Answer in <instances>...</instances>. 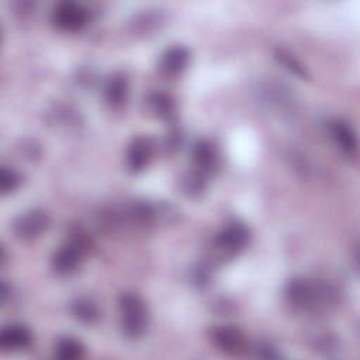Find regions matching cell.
Listing matches in <instances>:
<instances>
[{
	"instance_id": "cell-1",
	"label": "cell",
	"mask_w": 360,
	"mask_h": 360,
	"mask_svg": "<svg viewBox=\"0 0 360 360\" xmlns=\"http://www.w3.org/2000/svg\"><path fill=\"white\" fill-rule=\"evenodd\" d=\"M285 295L291 305L307 311L323 309L333 305L336 301L335 290L330 285L305 278H295L290 281Z\"/></svg>"
},
{
	"instance_id": "cell-2",
	"label": "cell",
	"mask_w": 360,
	"mask_h": 360,
	"mask_svg": "<svg viewBox=\"0 0 360 360\" xmlns=\"http://www.w3.org/2000/svg\"><path fill=\"white\" fill-rule=\"evenodd\" d=\"M120 315L124 332L131 338L143 335L148 326V311L143 301L135 294H124L120 298Z\"/></svg>"
},
{
	"instance_id": "cell-3",
	"label": "cell",
	"mask_w": 360,
	"mask_h": 360,
	"mask_svg": "<svg viewBox=\"0 0 360 360\" xmlns=\"http://www.w3.org/2000/svg\"><path fill=\"white\" fill-rule=\"evenodd\" d=\"M89 243L83 235H77L70 242L63 245L52 259V267L53 270L60 274H70L75 271V269L79 266V262L86 252Z\"/></svg>"
},
{
	"instance_id": "cell-4",
	"label": "cell",
	"mask_w": 360,
	"mask_h": 360,
	"mask_svg": "<svg viewBox=\"0 0 360 360\" xmlns=\"http://www.w3.org/2000/svg\"><path fill=\"white\" fill-rule=\"evenodd\" d=\"M53 22L65 31H77L83 28L89 20L87 8L76 1H60L53 10Z\"/></svg>"
},
{
	"instance_id": "cell-5",
	"label": "cell",
	"mask_w": 360,
	"mask_h": 360,
	"mask_svg": "<svg viewBox=\"0 0 360 360\" xmlns=\"http://www.w3.org/2000/svg\"><path fill=\"white\" fill-rule=\"evenodd\" d=\"M249 242V231L245 225L233 222L222 229L215 240V246L224 255H233L246 246Z\"/></svg>"
},
{
	"instance_id": "cell-6",
	"label": "cell",
	"mask_w": 360,
	"mask_h": 360,
	"mask_svg": "<svg viewBox=\"0 0 360 360\" xmlns=\"http://www.w3.org/2000/svg\"><path fill=\"white\" fill-rule=\"evenodd\" d=\"M212 339L215 345L225 353L240 354L246 350V336L240 329L232 325H222L212 330Z\"/></svg>"
},
{
	"instance_id": "cell-7",
	"label": "cell",
	"mask_w": 360,
	"mask_h": 360,
	"mask_svg": "<svg viewBox=\"0 0 360 360\" xmlns=\"http://www.w3.org/2000/svg\"><path fill=\"white\" fill-rule=\"evenodd\" d=\"M49 224L48 215L41 210H31L25 214H22L15 222H14V233L20 239H32L38 235H41Z\"/></svg>"
},
{
	"instance_id": "cell-8",
	"label": "cell",
	"mask_w": 360,
	"mask_h": 360,
	"mask_svg": "<svg viewBox=\"0 0 360 360\" xmlns=\"http://www.w3.org/2000/svg\"><path fill=\"white\" fill-rule=\"evenodd\" d=\"M152 142L146 136H138L135 138L127 153V162L131 172H141L149 162L152 156Z\"/></svg>"
},
{
	"instance_id": "cell-9",
	"label": "cell",
	"mask_w": 360,
	"mask_h": 360,
	"mask_svg": "<svg viewBox=\"0 0 360 360\" xmlns=\"http://www.w3.org/2000/svg\"><path fill=\"white\" fill-rule=\"evenodd\" d=\"M330 134L342 152H345L349 156L356 153L357 138H356L354 131L352 129V127L347 122H345L342 120L333 121L330 125Z\"/></svg>"
},
{
	"instance_id": "cell-10",
	"label": "cell",
	"mask_w": 360,
	"mask_h": 360,
	"mask_svg": "<svg viewBox=\"0 0 360 360\" xmlns=\"http://www.w3.org/2000/svg\"><path fill=\"white\" fill-rule=\"evenodd\" d=\"M31 343V333L22 325H8L0 332V346L6 349H24Z\"/></svg>"
},
{
	"instance_id": "cell-11",
	"label": "cell",
	"mask_w": 360,
	"mask_h": 360,
	"mask_svg": "<svg viewBox=\"0 0 360 360\" xmlns=\"http://www.w3.org/2000/svg\"><path fill=\"white\" fill-rule=\"evenodd\" d=\"M188 56V51L184 46H173L165 52L162 58V68L169 75H177L187 66Z\"/></svg>"
},
{
	"instance_id": "cell-12",
	"label": "cell",
	"mask_w": 360,
	"mask_h": 360,
	"mask_svg": "<svg viewBox=\"0 0 360 360\" xmlns=\"http://www.w3.org/2000/svg\"><path fill=\"white\" fill-rule=\"evenodd\" d=\"M193 155H194V162H195L197 167L200 169V173H202V174L212 172V169L217 166L215 149L207 141L198 142L194 148Z\"/></svg>"
},
{
	"instance_id": "cell-13",
	"label": "cell",
	"mask_w": 360,
	"mask_h": 360,
	"mask_svg": "<svg viewBox=\"0 0 360 360\" xmlns=\"http://www.w3.org/2000/svg\"><path fill=\"white\" fill-rule=\"evenodd\" d=\"M127 80L121 75L112 76L105 86V100L110 105L118 107L125 101L127 97Z\"/></svg>"
},
{
	"instance_id": "cell-14",
	"label": "cell",
	"mask_w": 360,
	"mask_h": 360,
	"mask_svg": "<svg viewBox=\"0 0 360 360\" xmlns=\"http://www.w3.org/2000/svg\"><path fill=\"white\" fill-rule=\"evenodd\" d=\"M84 353V347L82 343L72 338H63L58 340L55 347V354L60 360H76L80 359Z\"/></svg>"
},
{
	"instance_id": "cell-15",
	"label": "cell",
	"mask_w": 360,
	"mask_h": 360,
	"mask_svg": "<svg viewBox=\"0 0 360 360\" xmlns=\"http://www.w3.org/2000/svg\"><path fill=\"white\" fill-rule=\"evenodd\" d=\"M72 312L77 319H80L83 322H93L98 318L97 305L87 298L76 300L72 305Z\"/></svg>"
},
{
	"instance_id": "cell-16",
	"label": "cell",
	"mask_w": 360,
	"mask_h": 360,
	"mask_svg": "<svg viewBox=\"0 0 360 360\" xmlns=\"http://www.w3.org/2000/svg\"><path fill=\"white\" fill-rule=\"evenodd\" d=\"M149 104L159 117L169 118L174 114V101L163 93L152 94L149 98Z\"/></svg>"
},
{
	"instance_id": "cell-17",
	"label": "cell",
	"mask_w": 360,
	"mask_h": 360,
	"mask_svg": "<svg viewBox=\"0 0 360 360\" xmlns=\"http://www.w3.org/2000/svg\"><path fill=\"white\" fill-rule=\"evenodd\" d=\"M276 58L277 60L284 65L291 73L300 76V77H307L308 73H307V69L302 66V63L294 58V55H291L290 52L284 51V49H277L276 51Z\"/></svg>"
},
{
	"instance_id": "cell-18",
	"label": "cell",
	"mask_w": 360,
	"mask_h": 360,
	"mask_svg": "<svg viewBox=\"0 0 360 360\" xmlns=\"http://www.w3.org/2000/svg\"><path fill=\"white\" fill-rule=\"evenodd\" d=\"M18 183H20V176L13 169L6 166L0 169V188L4 194L15 190Z\"/></svg>"
},
{
	"instance_id": "cell-19",
	"label": "cell",
	"mask_w": 360,
	"mask_h": 360,
	"mask_svg": "<svg viewBox=\"0 0 360 360\" xmlns=\"http://www.w3.org/2000/svg\"><path fill=\"white\" fill-rule=\"evenodd\" d=\"M204 188V174L202 173H193L190 177L184 180V190L190 195L200 194Z\"/></svg>"
}]
</instances>
